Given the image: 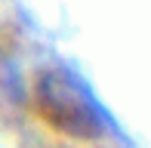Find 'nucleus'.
Returning a JSON list of instances; mask_svg holds the SVG:
<instances>
[{"mask_svg": "<svg viewBox=\"0 0 151 148\" xmlns=\"http://www.w3.org/2000/svg\"><path fill=\"white\" fill-rule=\"evenodd\" d=\"M34 105L52 130L71 139H99L108 126L93 93L65 68H46L37 74Z\"/></svg>", "mask_w": 151, "mask_h": 148, "instance_id": "obj_1", "label": "nucleus"}]
</instances>
